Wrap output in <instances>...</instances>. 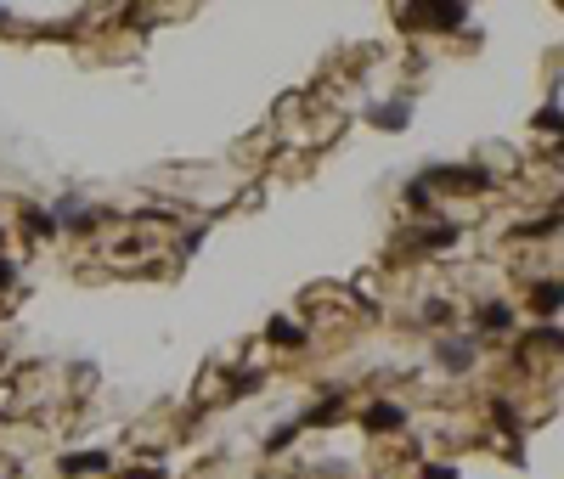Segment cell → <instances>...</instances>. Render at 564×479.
<instances>
[{"mask_svg":"<svg viewBox=\"0 0 564 479\" xmlns=\"http://www.w3.org/2000/svg\"><path fill=\"white\" fill-rule=\"evenodd\" d=\"M423 187H463V192H480V187H491V175H485V169H452V164H435L429 175H423Z\"/></svg>","mask_w":564,"mask_h":479,"instance_id":"cell-1","label":"cell"},{"mask_svg":"<svg viewBox=\"0 0 564 479\" xmlns=\"http://www.w3.org/2000/svg\"><path fill=\"white\" fill-rule=\"evenodd\" d=\"M361 429H367V435H390V429H406V412H401V406H390V400H378V406L361 412Z\"/></svg>","mask_w":564,"mask_h":479,"instance_id":"cell-2","label":"cell"},{"mask_svg":"<svg viewBox=\"0 0 564 479\" xmlns=\"http://www.w3.org/2000/svg\"><path fill=\"white\" fill-rule=\"evenodd\" d=\"M435 361L452 367V373H463V367L475 361V344H468V338H440V344H435Z\"/></svg>","mask_w":564,"mask_h":479,"instance_id":"cell-3","label":"cell"},{"mask_svg":"<svg viewBox=\"0 0 564 479\" xmlns=\"http://www.w3.org/2000/svg\"><path fill=\"white\" fill-rule=\"evenodd\" d=\"M63 474H108V457L102 452H73V457H63L57 462Z\"/></svg>","mask_w":564,"mask_h":479,"instance_id":"cell-4","label":"cell"},{"mask_svg":"<svg viewBox=\"0 0 564 479\" xmlns=\"http://www.w3.org/2000/svg\"><path fill=\"white\" fill-rule=\"evenodd\" d=\"M266 338H271V344H277V350H299L305 344V328H299V321H271V328H266Z\"/></svg>","mask_w":564,"mask_h":479,"instance_id":"cell-5","label":"cell"},{"mask_svg":"<svg viewBox=\"0 0 564 479\" xmlns=\"http://www.w3.org/2000/svg\"><path fill=\"white\" fill-rule=\"evenodd\" d=\"M480 328H485V333H508V328H514V311H508V305H502V299L480 305Z\"/></svg>","mask_w":564,"mask_h":479,"instance_id":"cell-6","label":"cell"},{"mask_svg":"<svg viewBox=\"0 0 564 479\" xmlns=\"http://www.w3.org/2000/svg\"><path fill=\"white\" fill-rule=\"evenodd\" d=\"M406 119H413V102H384V107L373 113V125H378V130H401Z\"/></svg>","mask_w":564,"mask_h":479,"instance_id":"cell-7","label":"cell"},{"mask_svg":"<svg viewBox=\"0 0 564 479\" xmlns=\"http://www.w3.org/2000/svg\"><path fill=\"white\" fill-rule=\"evenodd\" d=\"M530 311H537V316H553L559 311V282H553V276L530 288Z\"/></svg>","mask_w":564,"mask_h":479,"instance_id":"cell-8","label":"cell"},{"mask_svg":"<svg viewBox=\"0 0 564 479\" xmlns=\"http://www.w3.org/2000/svg\"><path fill=\"white\" fill-rule=\"evenodd\" d=\"M457 237H463V231H457V226H429V231H423V237H418V249H452Z\"/></svg>","mask_w":564,"mask_h":479,"instance_id":"cell-9","label":"cell"},{"mask_svg":"<svg viewBox=\"0 0 564 479\" xmlns=\"http://www.w3.org/2000/svg\"><path fill=\"white\" fill-rule=\"evenodd\" d=\"M23 226L35 231V237H57V214L51 209H45V214L40 209H23Z\"/></svg>","mask_w":564,"mask_h":479,"instance_id":"cell-10","label":"cell"},{"mask_svg":"<svg viewBox=\"0 0 564 479\" xmlns=\"http://www.w3.org/2000/svg\"><path fill=\"white\" fill-rule=\"evenodd\" d=\"M406 204H413L418 214H429V209H435V197H429V187H423V181H413V187H406Z\"/></svg>","mask_w":564,"mask_h":479,"instance_id":"cell-11","label":"cell"},{"mask_svg":"<svg viewBox=\"0 0 564 479\" xmlns=\"http://www.w3.org/2000/svg\"><path fill=\"white\" fill-rule=\"evenodd\" d=\"M423 316H429V321H452V305L446 299H429V305H423Z\"/></svg>","mask_w":564,"mask_h":479,"instance_id":"cell-12","label":"cell"},{"mask_svg":"<svg viewBox=\"0 0 564 479\" xmlns=\"http://www.w3.org/2000/svg\"><path fill=\"white\" fill-rule=\"evenodd\" d=\"M423 479H457V468H446V462H435V468H423Z\"/></svg>","mask_w":564,"mask_h":479,"instance_id":"cell-13","label":"cell"},{"mask_svg":"<svg viewBox=\"0 0 564 479\" xmlns=\"http://www.w3.org/2000/svg\"><path fill=\"white\" fill-rule=\"evenodd\" d=\"M12 276H18V271H12L6 259H0V288H12Z\"/></svg>","mask_w":564,"mask_h":479,"instance_id":"cell-14","label":"cell"},{"mask_svg":"<svg viewBox=\"0 0 564 479\" xmlns=\"http://www.w3.org/2000/svg\"><path fill=\"white\" fill-rule=\"evenodd\" d=\"M0 23H6V12H0Z\"/></svg>","mask_w":564,"mask_h":479,"instance_id":"cell-15","label":"cell"}]
</instances>
